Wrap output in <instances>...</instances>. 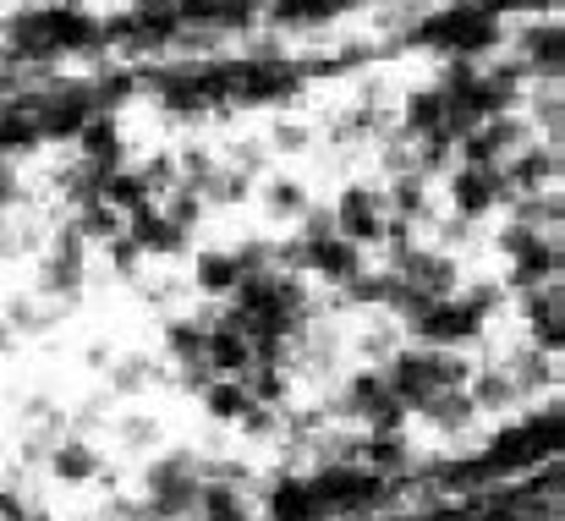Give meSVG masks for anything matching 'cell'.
Returning <instances> with one entry per match:
<instances>
[{
  "instance_id": "4fadbf2b",
  "label": "cell",
  "mask_w": 565,
  "mask_h": 521,
  "mask_svg": "<svg viewBox=\"0 0 565 521\" xmlns=\"http://www.w3.org/2000/svg\"><path fill=\"white\" fill-rule=\"evenodd\" d=\"M198 401H203V412L214 417V423H236L253 401H247V390L236 384V379H209L203 390H198Z\"/></svg>"
},
{
  "instance_id": "3957f363",
  "label": "cell",
  "mask_w": 565,
  "mask_h": 521,
  "mask_svg": "<svg viewBox=\"0 0 565 521\" xmlns=\"http://www.w3.org/2000/svg\"><path fill=\"white\" fill-rule=\"evenodd\" d=\"M445 198L456 209L461 225H478L483 214H494L505 203V187H500V171H478V166H456L450 181H445Z\"/></svg>"
},
{
  "instance_id": "d6986e66",
  "label": "cell",
  "mask_w": 565,
  "mask_h": 521,
  "mask_svg": "<svg viewBox=\"0 0 565 521\" xmlns=\"http://www.w3.org/2000/svg\"><path fill=\"white\" fill-rule=\"evenodd\" d=\"M275 143H280V149H302V143H308V132H302V127H280V132H275Z\"/></svg>"
},
{
  "instance_id": "277c9868",
  "label": "cell",
  "mask_w": 565,
  "mask_h": 521,
  "mask_svg": "<svg viewBox=\"0 0 565 521\" xmlns=\"http://www.w3.org/2000/svg\"><path fill=\"white\" fill-rule=\"evenodd\" d=\"M72 138H77V155H83L88 166H99V171H116V166H121V155H127V143H121V121H116V116H105V110L83 116Z\"/></svg>"
},
{
  "instance_id": "7a4b0ae2",
  "label": "cell",
  "mask_w": 565,
  "mask_h": 521,
  "mask_svg": "<svg viewBox=\"0 0 565 521\" xmlns=\"http://www.w3.org/2000/svg\"><path fill=\"white\" fill-rule=\"evenodd\" d=\"M330 214H335V236L352 247H384V236H390V214H384L379 187H347Z\"/></svg>"
},
{
  "instance_id": "6da1fadb",
  "label": "cell",
  "mask_w": 565,
  "mask_h": 521,
  "mask_svg": "<svg viewBox=\"0 0 565 521\" xmlns=\"http://www.w3.org/2000/svg\"><path fill=\"white\" fill-rule=\"evenodd\" d=\"M483 319H489V308H478L472 297H434V302H423V308L406 319V336H412L417 347L461 351L483 336Z\"/></svg>"
},
{
  "instance_id": "8fae6325",
  "label": "cell",
  "mask_w": 565,
  "mask_h": 521,
  "mask_svg": "<svg viewBox=\"0 0 565 521\" xmlns=\"http://www.w3.org/2000/svg\"><path fill=\"white\" fill-rule=\"evenodd\" d=\"M236 384L247 390V401L253 406H269V412H280L286 401H291V373L286 368H247V373H236Z\"/></svg>"
},
{
  "instance_id": "5b68a950",
  "label": "cell",
  "mask_w": 565,
  "mask_h": 521,
  "mask_svg": "<svg viewBox=\"0 0 565 521\" xmlns=\"http://www.w3.org/2000/svg\"><path fill=\"white\" fill-rule=\"evenodd\" d=\"M308 269H313L319 280H330V286L347 291V286L363 275V247H352V242H341V236H324V242L308 247Z\"/></svg>"
},
{
  "instance_id": "30bf717a",
  "label": "cell",
  "mask_w": 565,
  "mask_h": 521,
  "mask_svg": "<svg viewBox=\"0 0 565 521\" xmlns=\"http://www.w3.org/2000/svg\"><path fill=\"white\" fill-rule=\"evenodd\" d=\"M192 280H198V291L203 297H225L231 302V291L242 286V269H236V258L231 253H198V264H192Z\"/></svg>"
},
{
  "instance_id": "2e32d148",
  "label": "cell",
  "mask_w": 565,
  "mask_h": 521,
  "mask_svg": "<svg viewBox=\"0 0 565 521\" xmlns=\"http://www.w3.org/2000/svg\"><path fill=\"white\" fill-rule=\"evenodd\" d=\"M264 203H269V214L297 220V214L308 209V187H302V181H269V187H264Z\"/></svg>"
},
{
  "instance_id": "9a60e30c",
  "label": "cell",
  "mask_w": 565,
  "mask_h": 521,
  "mask_svg": "<svg viewBox=\"0 0 565 521\" xmlns=\"http://www.w3.org/2000/svg\"><path fill=\"white\" fill-rule=\"evenodd\" d=\"M166 351H171L182 368H198V362H203V325H198V319H177V325L166 330Z\"/></svg>"
},
{
  "instance_id": "7c38bea8",
  "label": "cell",
  "mask_w": 565,
  "mask_h": 521,
  "mask_svg": "<svg viewBox=\"0 0 565 521\" xmlns=\"http://www.w3.org/2000/svg\"><path fill=\"white\" fill-rule=\"evenodd\" d=\"M417 417H428L439 434H467V428L478 423V406H472V395H467V390H445V395H434Z\"/></svg>"
},
{
  "instance_id": "5bb4252c",
  "label": "cell",
  "mask_w": 565,
  "mask_h": 521,
  "mask_svg": "<svg viewBox=\"0 0 565 521\" xmlns=\"http://www.w3.org/2000/svg\"><path fill=\"white\" fill-rule=\"evenodd\" d=\"M264 6L280 28H313V22H330L341 11L335 0H264Z\"/></svg>"
},
{
  "instance_id": "ac0fdd59",
  "label": "cell",
  "mask_w": 565,
  "mask_h": 521,
  "mask_svg": "<svg viewBox=\"0 0 565 521\" xmlns=\"http://www.w3.org/2000/svg\"><path fill=\"white\" fill-rule=\"evenodd\" d=\"M17 187H22L17 171H11V166H0V209H11V203H17Z\"/></svg>"
},
{
  "instance_id": "ffe728a7",
  "label": "cell",
  "mask_w": 565,
  "mask_h": 521,
  "mask_svg": "<svg viewBox=\"0 0 565 521\" xmlns=\"http://www.w3.org/2000/svg\"><path fill=\"white\" fill-rule=\"evenodd\" d=\"M177 0H132V11H171Z\"/></svg>"
},
{
  "instance_id": "e0dca14e",
  "label": "cell",
  "mask_w": 565,
  "mask_h": 521,
  "mask_svg": "<svg viewBox=\"0 0 565 521\" xmlns=\"http://www.w3.org/2000/svg\"><path fill=\"white\" fill-rule=\"evenodd\" d=\"M297 220H302V247H313V242L335 236V214H330V209H313V203H308Z\"/></svg>"
},
{
  "instance_id": "8992f818",
  "label": "cell",
  "mask_w": 565,
  "mask_h": 521,
  "mask_svg": "<svg viewBox=\"0 0 565 521\" xmlns=\"http://www.w3.org/2000/svg\"><path fill=\"white\" fill-rule=\"evenodd\" d=\"M6 50H11L17 61H61L55 44H50V28H44L39 6H33V11H17V17L6 22Z\"/></svg>"
},
{
  "instance_id": "ba28073f",
  "label": "cell",
  "mask_w": 565,
  "mask_h": 521,
  "mask_svg": "<svg viewBox=\"0 0 565 521\" xmlns=\"http://www.w3.org/2000/svg\"><path fill=\"white\" fill-rule=\"evenodd\" d=\"M264 517L269 521H319L313 517V500H308V483L302 472H280L264 495Z\"/></svg>"
},
{
  "instance_id": "9c48e42d",
  "label": "cell",
  "mask_w": 565,
  "mask_h": 521,
  "mask_svg": "<svg viewBox=\"0 0 565 521\" xmlns=\"http://www.w3.org/2000/svg\"><path fill=\"white\" fill-rule=\"evenodd\" d=\"M401 127H406V138L417 143V138H434V132H445V94L428 83V88H417L406 105H401ZM450 138V132H445Z\"/></svg>"
},
{
  "instance_id": "52a82bcc",
  "label": "cell",
  "mask_w": 565,
  "mask_h": 521,
  "mask_svg": "<svg viewBox=\"0 0 565 521\" xmlns=\"http://www.w3.org/2000/svg\"><path fill=\"white\" fill-rule=\"evenodd\" d=\"M44 467H50V478H61V483H94V478H99V450H94L88 439H61V445L44 450Z\"/></svg>"
}]
</instances>
